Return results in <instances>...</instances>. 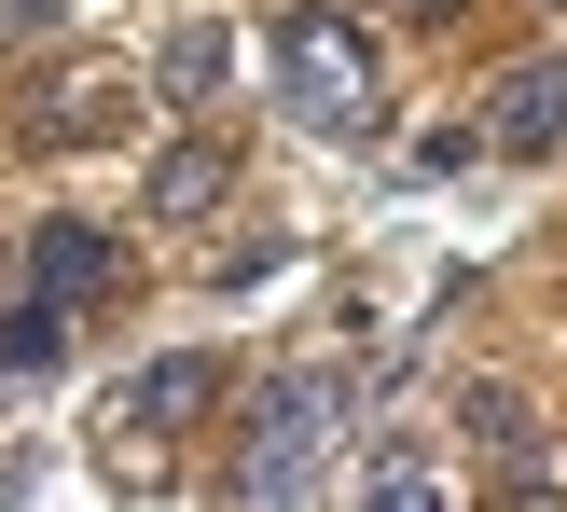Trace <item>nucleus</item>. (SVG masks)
Listing matches in <instances>:
<instances>
[{"instance_id": "nucleus-8", "label": "nucleus", "mask_w": 567, "mask_h": 512, "mask_svg": "<svg viewBox=\"0 0 567 512\" xmlns=\"http://www.w3.org/2000/svg\"><path fill=\"white\" fill-rule=\"evenodd\" d=\"M153 83H166V98H221V83H236V28H166V55H153Z\"/></svg>"}, {"instance_id": "nucleus-11", "label": "nucleus", "mask_w": 567, "mask_h": 512, "mask_svg": "<svg viewBox=\"0 0 567 512\" xmlns=\"http://www.w3.org/2000/svg\"><path fill=\"white\" fill-rule=\"evenodd\" d=\"M360 499H388V512H430V499H443V471H430V458H374V471H360Z\"/></svg>"}, {"instance_id": "nucleus-6", "label": "nucleus", "mask_w": 567, "mask_h": 512, "mask_svg": "<svg viewBox=\"0 0 567 512\" xmlns=\"http://www.w3.org/2000/svg\"><path fill=\"white\" fill-rule=\"evenodd\" d=\"M457 430L485 443L498 471H513V499H554V471L526 458V443H540V416H526V388H498V375H485V388H457Z\"/></svg>"}, {"instance_id": "nucleus-2", "label": "nucleus", "mask_w": 567, "mask_h": 512, "mask_svg": "<svg viewBox=\"0 0 567 512\" xmlns=\"http://www.w3.org/2000/svg\"><path fill=\"white\" fill-rule=\"evenodd\" d=\"M277 98L305 111L319 139H374L388 125V70H374V28L332 14V0H305V14H277Z\"/></svg>"}, {"instance_id": "nucleus-7", "label": "nucleus", "mask_w": 567, "mask_h": 512, "mask_svg": "<svg viewBox=\"0 0 567 512\" xmlns=\"http://www.w3.org/2000/svg\"><path fill=\"white\" fill-rule=\"evenodd\" d=\"M138 194H153V222H208L221 194H236V153H221V139H166Z\"/></svg>"}, {"instance_id": "nucleus-1", "label": "nucleus", "mask_w": 567, "mask_h": 512, "mask_svg": "<svg viewBox=\"0 0 567 512\" xmlns=\"http://www.w3.org/2000/svg\"><path fill=\"white\" fill-rule=\"evenodd\" d=\"M347 375H264L249 388V430H236V499H319L347 471Z\"/></svg>"}, {"instance_id": "nucleus-10", "label": "nucleus", "mask_w": 567, "mask_h": 512, "mask_svg": "<svg viewBox=\"0 0 567 512\" xmlns=\"http://www.w3.org/2000/svg\"><path fill=\"white\" fill-rule=\"evenodd\" d=\"M55 347H70V305H42V291H28L14 319H0V375H55Z\"/></svg>"}, {"instance_id": "nucleus-9", "label": "nucleus", "mask_w": 567, "mask_h": 512, "mask_svg": "<svg viewBox=\"0 0 567 512\" xmlns=\"http://www.w3.org/2000/svg\"><path fill=\"white\" fill-rule=\"evenodd\" d=\"M111 98H125V83H111V70H83V83H55V98L28 111V139H55V153H70V139H97V125H111Z\"/></svg>"}, {"instance_id": "nucleus-4", "label": "nucleus", "mask_w": 567, "mask_h": 512, "mask_svg": "<svg viewBox=\"0 0 567 512\" xmlns=\"http://www.w3.org/2000/svg\"><path fill=\"white\" fill-rule=\"evenodd\" d=\"M485 153H567V55H526V70L485 83Z\"/></svg>"}, {"instance_id": "nucleus-3", "label": "nucleus", "mask_w": 567, "mask_h": 512, "mask_svg": "<svg viewBox=\"0 0 567 512\" xmlns=\"http://www.w3.org/2000/svg\"><path fill=\"white\" fill-rule=\"evenodd\" d=\"M208 402H221V360L166 347V360H138V375L97 402V443H181V430H208Z\"/></svg>"}, {"instance_id": "nucleus-5", "label": "nucleus", "mask_w": 567, "mask_h": 512, "mask_svg": "<svg viewBox=\"0 0 567 512\" xmlns=\"http://www.w3.org/2000/svg\"><path fill=\"white\" fill-rule=\"evenodd\" d=\"M28 291H42V305L125 291V236H111V222H42V236H28Z\"/></svg>"}]
</instances>
